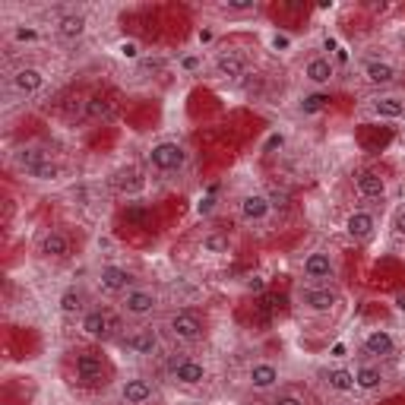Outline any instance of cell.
<instances>
[{"mask_svg":"<svg viewBox=\"0 0 405 405\" xmlns=\"http://www.w3.org/2000/svg\"><path fill=\"white\" fill-rule=\"evenodd\" d=\"M396 234L405 238V209H399V215H396Z\"/></svg>","mask_w":405,"mask_h":405,"instance_id":"obj_40","label":"cell"},{"mask_svg":"<svg viewBox=\"0 0 405 405\" xmlns=\"http://www.w3.org/2000/svg\"><path fill=\"white\" fill-rule=\"evenodd\" d=\"M57 304H61V314H67V316L83 314V291L67 289L61 298H57Z\"/></svg>","mask_w":405,"mask_h":405,"instance_id":"obj_27","label":"cell"},{"mask_svg":"<svg viewBox=\"0 0 405 405\" xmlns=\"http://www.w3.org/2000/svg\"><path fill=\"white\" fill-rule=\"evenodd\" d=\"M83 333L92 339H108L111 336V316L105 310H89L83 314Z\"/></svg>","mask_w":405,"mask_h":405,"instance_id":"obj_14","label":"cell"},{"mask_svg":"<svg viewBox=\"0 0 405 405\" xmlns=\"http://www.w3.org/2000/svg\"><path fill=\"white\" fill-rule=\"evenodd\" d=\"M45 86V76L42 70H35V67H22L13 73V89L20 92V95H35V92Z\"/></svg>","mask_w":405,"mask_h":405,"instance_id":"obj_11","label":"cell"},{"mask_svg":"<svg viewBox=\"0 0 405 405\" xmlns=\"http://www.w3.org/2000/svg\"><path fill=\"white\" fill-rule=\"evenodd\" d=\"M275 383H279V367H275V364L260 361L250 367V386H254V390H273Z\"/></svg>","mask_w":405,"mask_h":405,"instance_id":"obj_16","label":"cell"},{"mask_svg":"<svg viewBox=\"0 0 405 405\" xmlns=\"http://www.w3.org/2000/svg\"><path fill=\"white\" fill-rule=\"evenodd\" d=\"M374 228H377V219H374L371 213H364V209L351 213L349 222H345V231H349L351 240H367L374 234Z\"/></svg>","mask_w":405,"mask_h":405,"instance_id":"obj_9","label":"cell"},{"mask_svg":"<svg viewBox=\"0 0 405 405\" xmlns=\"http://www.w3.org/2000/svg\"><path fill=\"white\" fill-rule=\"evenodd\" d=\"M168 330H171L174 339H181V342H197V339H203V320H199L197 314H190V310H178V314H171V320H168Z\"/></svg>","mask_w":405,"mask_h":405,"instance_id":"obj_1","label":"cell"},{"mask_svg":"<svg viewBox=\"0 0 405 405\" xmlns=\"http://www.w3.org/2000/svg\"><path fill=\"white\" fill-rule=\"evenodd\" d=\"M197 67H199L197 57H184V70H197Z\"/></svg>","mask_w":405,"mask_h":405,"instance_id":"obj_43","label":"cell"},{"mask_svg":"<svg viewBox=\"0 0 405 405\" xmlns=\"http://www.w3.org/2000/svg\"><path fill=\"white\" fill-rule=\"evenodd\" d=\"M70 254V238L63 231H48L42 238V257H51V260H63Z\"/></svg>","mask_w":405,"mask_h":405,"instance_id":"obj_17","label":"cell"},{"mask_svg":"<svg viewBox=\"0 0 405 405\" xmlns=\"http://www.w3.org/2000/svg\"><path fill=\"white\" fill-rule=\"evenodd\" d=\"M98 282H102V289L111 291V295H127L130 285H133V275L127 273V269H121V266H102Z\"/></svg>","mask_w":405,"mask_h":405,"instance_id":"obj_5","label":"cell"},{"mask_svg":"<svg viewBox=\"0 0 405 405\" xmlns=\"http://www.w3.org/2000/svg\"><path fill=\"white\" fill-rule=\"evenodd\" d=\"M273 405H304V399L295 396V392H285V396H279Z\"/></svg>","mask_w":405,"mask_h":405,"instance_id":"obj_37","label":"cell"},{"mask_svg":"<svg viewBox=\"0 0 405 405\" xmlns=\"http://www.w3.org/2000/svg\"><path fill=\"white\" fill-rule=\"evenodd\" d=\"M57 35L67 38V42H76V38H83L86 35V16L83 13H67L57 20Z\"/></svg>","mask_w":405,"mask_h":405,"instance_id":"obj_18","label":"cell"},{"mask_svg":"<svg viewBox=\"0 0 405 405\" xmlns=\"http://www.w3.org/2000/svg\"><path fill=\"white\" fill-rule=\"evenodd\" d=\"M355 386L358 390H380L383 386V371H380L377 364H361L355 371Z\"/></svg>","mask_w":405,"mask_h":405,"instance_id":"obj_21","label":"cell"},{"mask_svg":"<svg viewBox=\"0 0 405 405\" xmlns=\"http://www.w3.org/2000/svg\"><path fill=\"white\" fill-rule=\"evenodd\" d=\"M269 209H273V203L263 193H247V197L240 199V215H244V222H263L269 215Z\"/></svg>","mask_w":405,"mask_h":405,"instance_id":"obj_10","label":"cell"},{"mask_svg":"<svg viewBox=\"0 0 405 405\" xmlns=\"http://www.w3.org/2000/svg\"><path fill=\"white\" fill-rule=\"evenodd\" d=\"M282 146H285V137H282V133H273V137L263 143V152H275V149H282Z\"/></svg>","mask_w":405,"mask_h":405,"instance_id":"obj_34","label":"cell"},{"mask_svg":"<svg viewBox=\"0 0 405 405\" xmlns=\"http://www.w3.org/2000/svg\"><path fill=\"white\" fill-rule=\"evenodd\" d=\"M396 310H405V295H396Z\"/></svg>","mask_w":405,"mask_h":405,"instance_id":"obj_44","label":"cell"},{"mask_svg":"<svg viewBox=\"0 0 405 405\" xmlns=\"http://www.w3.org/2000/svg\"><path fill=\"white\" fill-rule=\"evenodd\" d=\"M263 289H266V282H263V279H257V275H254V279L247 282V291H257V295H260Z\"/></svg>","mask_w":405,"mask_h":405,"instance_id":"obj_39","label":"cell"},{"mask_svg":"<svg viewBox=\"0 0 405 405\" xmlns=\"http://www.w3.org/2000/svg\"><path fill=\"white\" fill-rule=\"evenodd\" d=\"M301 304L314 314H330L339 304V295L330 289H301Z\"/></svg>","mask_w":405,"mask_h":405,"instance_id":"obj_7","label":"cell"},{"mask_svg":"<svg viewBox=\"0 0 405 405\" xmlns=\"http://www.w3.org/2000/svg\"><path fill=\"white\" fill-rule=\"evenodd\" d=\"M304 76H307L310 83H316V86L330 83V79H333V61H330V57H314V61L304 67Z\"/></svg>","mask_w":405,"mask_h":405,"instance_id":"obj_23","label":"cell"},{"mask_svg":"<svg viewBox=\"0 0 405 405\" xmlns=\"http://www.w3.org/2000/svg\"><path fill=\"white\" fill-rule=\"evenodd\" d=\"M117 54L124 57V61H137V57H139V45L137 42H121V45H117Z\"/></svg>","mask_w":405,"mask_h":405,"instance_id":"obj_32","label":"cell"},{"mask_svg":"<svg viewBox=\"0 0 405 405\" xmlns=\"http://www.w3.org/2000/svg\"><path fill=\"white\" fill-rule=\"evenodd\" d=\"M364 76H367V83H374V86H390L392 79H396V67L386 61H367Z\"/></svg>","mask_w":405,"mask_h":405,"instance_id":"obj_20","label":"cell"},{"mask_svg":"<svg viewBox=\"0 0 405 405\" xmlns=\"http://www.w3.org/2000/svg\"><path fill=\"white\" fill-rule=\"evenodd\" d=\"M45 162H48V155H45L42 149H35V146H26V149L16 152V165H20L26 174H32L35 168H42Z\"/></svg>","mask_w":405,"mask_h":405,"instance_id":"obj_24","label":"cell"},{"mask_svg":"<svg viewBox=\"0 0 405 405\" xmlns=\"http://www.w3.org/2000/svg\"><path fill=\"white\" fill-rule=\"evenodd\" d=\"M171 377L181 386H199L206 380V367L199 361H193V358H181V361L171 364Z\"/></svg>","mask_w":405,"mask_h":405,"instance_id":"obj_4","label":"cell"},{"mask_svg":"<svg viewBox=\"0 0 405 405\" xmlns=\"http://www.w3.org/2000/svg\"><path fill=\"white\" fill-rule=\"evenodd\" d=\"M273 48L275 51H289L291 48V38H289V35H279V32H275L273 35Z\"/></svg>","mask_w":405,"mask_h":405,"instance_id":"obj_36","label":"cell"},{"mask_svg":"<svg viewBox=\"0 0 405 405\" xmlns=\"http://www.w3.org/2000/svg\"><path fill=\"white\" fill-rule=\"evenodd\" d=\"M127 349L139 358H152L158 351V333L155 330H139L127 339Z\"/></svg>","mask_w":405,"mask_h":405,"instance_id":"obj_12","label":"cell"},{"mask_svg":"<svg viewBox=\"0 0 405 405\" xmlns=\"http://www.w3.org/2000/svg\"><path fill=\"white\" fill-rule=\"evenodd\" d=\"M215 70H219V76H225V79H238V76H244V57L234 54V51H222V54L215 57Z\"/></svg>","mask_w":405,"mask_h":405,"instance_id":"obj_19","label":"cell"},{"mask_svg":"<svg viewBox=\"0 0 405 405\" xmlns=\"http://www.w3.org/2000/svg\"><path fill=\"white\" fill-rule=\"evenodd\" d=\"M155 295L152 291H146V289H130L124 295V314H130V316H149L152 310H155Z\"/></svg>","mask_w":405,"mask_h":405,"instance_id":"obj_6","label":"cell"},{"mask_svg":"<svg viewBox=\"0 0 405 405\" xmlns=\"http://www.w3.org/2000/svg\"><path fill=\"white\" fill-rule=\"evenodd\" d=\"M231 13H247V10H254V0H228L225 3Z\"/></svg>","mask_w":405,"mask_h":405,"instance_id":"obj_33","label":"cell"},{"mask_svg":"<svg viewBox=\"0 0 405 405\" xmlns=\"http://www.w3.org/2000/svg\"><path fill=\"white\" fill-rule=\"evenodd\" d=\"M203 254H213V257L228 254V238L225 234H206L203 238Z\"/></svg>","mask_w":405,"mask_h":405,"instance_id":"obj_29","label":"cell"},{"mask_svg":"<svg viewBox=\"0 0 405 405\" xmlns=\"http://www.w3.org/2000/svg\"><path fill=\"white\" fill-rule=\"evenodd\" d=\"M326 105H330V95H326V92H310V95L301 98L298 108H301V114H316V111H323Z\"/></svg>","mask_w":405,"mask_h":405,"instance_id":"obj_28","label":"cell"},{"mask_svg":"<svg viewBox=\"0 0 405 405\" xmlns=\"http://www.w3.org/2000/svg\"><path fill=\"white\" fill-rule=\"evenodd\" d=\"M152 383L146 377H130L124 386H121V399H124V405H146L152 399Z\"/></svg>","mask_w":405,"mask_h":405,"instance_id":"obj_8","label":"cell"},{"mask_svg":"<svg viewBox=\"0 0 405 405\" xmlns=\"http://www.w3.org/2000/svg\"><path fill=\"white\" fill-rule=\"evenodd\" d=\"M73 367L76 380H83V383H95V380L105 377V358L98 351H76Z\"/></svg>","mask_w":405,"mask_h":405,"instance_id":"obj_3","label":"cell"},{"mask_svg":"<svg viewBox=\"0 0 405 405\" xmlns=\"http://www.w3.org/2000/svg\"><path fill=\"white\" fill-rule=\"evenodd\" d=\"M364 349H367V355H392V349H396V342H392V336L386 330H374L367 333V339H364Z\"/></svg>","mask_w":405,"mask_h":405,"instance_id":"obj_22","label":"cell"},{"mask_svg":"<svg viewBox=\"0 0 405 405\" xmlns=\"http://www.w3.org/2000/svg\"><path fill=\"white\" fill-rule=\"evenodd\" d=\"M358 193L364 199H380L386 193V178L380 171H361L358 174Z\"/></svg>","mask_w":405,"mask_h":405,"instance_id":"obj_13","label":"cell"},{"mask_svg":"<svg viewBox=\"0 0 405 405\" xmlns=\"http://www.w3.org/2000/svg\"><path fill=\"white\" fill-rule=\"evenodd\" d=\"M149 162L158 171H178L187 162V152H184V146H178V143H158V146H152Z\"/></svg>","mask_w":405,"mask_h":405,"instance_id":"obj_2","label":"cell"},{"mask_svg":"<svg viewBox=\"0 0 405 405\" xmlns=\"http://www.w3.org/2000/svg\"><path fill=\"white\" fill-rule=\"evenodd\" d=\"M304 275L307 279H330L333 275V260H330V254H323V250H314V254L304 260Z\"/></svg>","mask_w":405,"mask_h":405,"instance_id":"obj_15","label":"cell"},{"mask_svg":"<svg viewBox=\"0 0 405 405\" xmlns=\"http://www.w3.org/2000/svg\"><path fill=\"white\" fill-rule=\"evenodd\" d=\"M213 42V32H209V29H203V32H199V45H209Z\"/></svg>","mask_w":405,"mask_h":405,"instance_id":"obj_42","label":"cell"},{"mask_svg":"<svg viewBox=\"0 0 405 405\" xmlns=\"http://www.w3.org/2000/svg\"><path fill=\"white\" fill-rule=\"evenodd\" d=\"M16 42H35V38H38V32H35V29H16Z\"/></svg>","mask_w":405,"mask_h":405,"instance_id":"obj_38","label":"cell"},{"mask_svg":"<svg viewBox=\"0 0 405 405\" xmlns=\"http://www.w3.org/2000/svg\"><path fill=\"white\" fill-rule=\"evenodd\" d=\"M345 351H349V349H345V342H336V345L330 349V355H333V358H345Z\"/></svg>","mask_w":405,"mask_h":405,"instance_id":"obj_41","label":"cell"},{"mask_svg":"<svg viewBox=\"0 0 405 405\" xmlns=\"http://www.w3.org/2000/svg\"><path fill=\"white\" fill-rule=\"evenodd\" d=\"M32 178L35 181H57V178H61V168H57L54 162H45L42 168H35V171H32Z\"/></svg>","mask_w":405,"mask_h":405,"instance_id":"obj_30","label":"cell"},{"mask_svg":"<svg viewBox=\"0 0 405 405\" xmlns=\"http://www.w3.org/2000/svg\"><path fill=\"white\" fill-rule=\"evenodd\" d=\"M374 114L396 121V117H402V114H405V98H396V95H383V98H377V102H374Z\"/></svg>","mask_w":405,"mask_h":405,"instance_id":"obj_25","label":"cell"},{"mask_svg":"<svg viewBox=\"0 0 405 405\" xmlns=\"http://www.w3.org/2000/svg\"><path fill=\"white\" fill-rule=\"evenodd\" d=\"M326 383H330V390H336V392H351L355 390V371L333 367V371H326Z\"/></svg>","mask_w":405,"mask_h":405,"instance_id":"obj_26","label":"cell"},{"mask_svg":"<svg viewBox=\"0 0 405 405\" xmlns=\"http://www.w3.org/2000/svg\"><path fill=\"white\" fill-rule=\"evenodd\" d=\"M213 209H215V197H213V193H209V197H203V199L197 203V213H199V215H209Z\"/></svg>","mask_w":405,"mask_h":405,"instance_id":"obj_35","label":"cell"},{"mask_svg":"<svg viewBox=\"0 0 405 405\" xmlns=\"http://www.w3.org/2000/svg\"><path fill=\"white\" fill-rule=\"evenodd\" d=\"M89 114L92 117H111V105L105 98H92L89 102Z\"/></svg>","mask_w":405,"mask_h":405,"instance_id":"obj_31","label":"cell"}]
</instances>
